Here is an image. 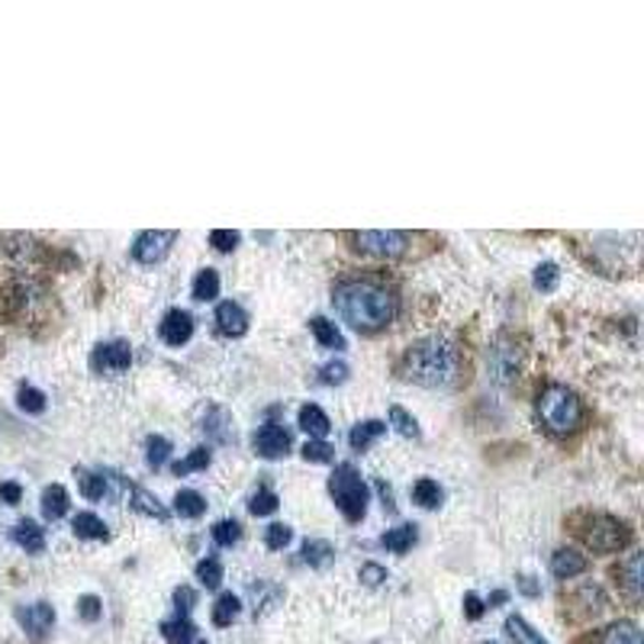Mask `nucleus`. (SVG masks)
<instances>
[{
    "label": "nucleus",
    "instance_id": "23",
    "mask_svg": "<svg viewBox=\"0 0 644 644\" xmlns=\"http://www.w3.org/2000/svg\"><path fill=\"white\" fill-rule=\"evenodd\" d=\"M175 513H178L181 519H201V516L207 513V500H204L197 490H181V493L175 497Z\"/></svg>",
    "mask_w": 644,
    "mask_h": 644
},
{
    "label": "nucleus",
    "instance_id": "14",
    "mask_svg": "<svg viewBox=\"0 0 644 644\" xmlns=\"http://www.w3.org/2000/svg\"><path fill=\"white\" fill-rule=\"evenodd\" d=\"M583 570H587V557L577 554V551H570V548H561V551L551 557V574L561 577V580H570V577H577V574H583Z\"/></svg>",
    "mask_w": 644,
    "mask_h": 644
},
{
    "label": "nucleus",
    "instance_id": "48",
    "mask_svg": "<svg viewBox=\"0 0 644 644\" xmlns=\"http://www.w3.org/2000/svg\"><path fill=\"white\" fill-rule=\"evenodd\" d=\"M484 613H487V606H484V600H480L477 593H467V596H464V616L477 622V619H480Z\"/></svg>",
    "mask_w": 644,
    "mask_h": 644
},
{
    "label": "nucleus",
    "instance_id": "53",
    "mask_svg": "<svg viewBox=\"0 0 644 644\" xmlns=\"http://www.w3.org/2000/svg\"><path fill=\"white\" fill-rule=\"evenodd\" d=\"M197 644H207V642H197Z\"/></svg>",
    "mask_w": 644,
    "mask_h": 644
},
{
    "label": "nucleus",
    "instance_id": "24",
    "mask_svg": "<svg viewBox=\"0 0 644 644\" xmlns=\"http://www.w3.org/2000/svg\"><path fill=\"white\" fill-rule=\"evenodd\" d=\"M204 432L214 438V441H219V445H229L235 435H232V420H229V413L226 410H210L207 413V420H204Z\"/></svg>",
    "mask_w": 644,
    "mask_h": 644
},
{
    "label": "nucleus",
    "instance_id": "52",
    "mask_svg": "<svg viewBox=\"0 0 644 644\" xmlns=\"http://www.w3.org/2000/svg\"><path fill=\"white\" fill-rule=\"evenodd\" d=\"M506 600H510V593H506V590H497V593L490 596V606H497V603H506Z\"/></svg>",
    "mask_w": 644,
    "mask_h": 644
},
{
    "label": "nucleus",
    "instance_id": "32",
    "mask_svg": "<svg viewBox=\"0 0 644 644\" xmlns=\"http://www.w3.org/2000/svg\"><path fill=\"white\" fill-rule=\"evenodd\" d=\"M332 557H335V548H332L329 541H322V538H310V541L304 544V561H307L310 567H325Z\"/></svg>",
    "mask_w": 644,
    "mask_h": 644
},
{
    "label": "nucleus",
    "instance_id": "2",
    "mask_svg": "<svg viewBox=\"0 0 644 644\" xmlns=\"http://www.w3.org/2000/svg\"><path fill=\"white\" fill-rule=\"evenodd\" d=\"M400 371L407 381L423 384V387H448L458 381L461 371V355L454 348V342H448L445 335H429L416 345L407 348Z\"/></svg>",
    "mask_w": 644,
    "mask_h": 644
},
{
    "label": "nucleus",
    "instance_id": "50",
    "mask_svg": "<svg viewBox=\"0 0 644 644\" xmlns=\"http://www.w3.org/2000/svg\"><path fill=\"white\" fill-rule=\"evenodd\" d=\"M519 590L526 596H541V587L536 583V577H519Z\"/></svg>",
    "mask_w": 644,
    "mask_h": 644
},
{
    "label": "nucleus",
    "instance_id": "33",
    "mask_svg": "<svg viewBox=\"0 0 644 644\" xmlns=\"http://www.w3.org/2000/svg\"><path fill=\"white\" fill-rule=\"evenodd\" d=\"M168 454H171V441L168 438H162V435H152L149 441H145V461H149V467H165V461H168Z\"/></svg>",
    "mask_w": 644,
    "mask_h": 644
},
{
    "label": "nucleus",
    "instance_id": "21",
    "mask_svg": "<svg viewBox=\"0 0 644 644\" xmlns=\"http://www.w3.org/2000/svg\"><path fill=\"white\" fill-rule=\"evenodd\" d=\"M619 580H622V587H626V593H629L632 600L642 596V554H639V551L629 554V561L619 567Z\"/></svg>",
    "mask_w": 644,
    "mask_h": 644
},
{
    "label": "nucleus",
    "instance_id": "26",
    "mask_svg": "<svg viewBox=\"0 0 644 644\" xmlns=\"http://www.w3.org/2000/svg\"><path fill=\"white\" fill-rule=\"evenodd\" d=\"M413 500H416L423 510H438L441 500H445V493H441V487H438L432 477H420V480L413 484Z\"/></svg>",
    "mask_w": 644,
    "mask_h": 644
},
{
    "label": "nucleus",
    "instance_id": "7",
    "mask_svg": "<svg viewBox=\"0 0 644 644\" xmlns=\"http://www.w3.org/2000/svg\"><path fill=\"white\" fill-rule=\"evenodd\" d=\"M175 242H178V232H171V229H145L132 242V258L139 265H155L171 252Z\"/></svg>",
    "mask_w": 644,
    "mask_h": 644
},
{
    "label": "nucleus",
    "instance_id": "11",
    "mask_svg": "<svg viewBox=\"0 0 644 644\" xmlns=\"http://www.w3.org/2000/svg\"><path fill=\"white\" fill-rule=\"evenodd\" d=\"M158 332H162V342H165V345L181 348V345H188L191 335H194V317H191L188 310H168Z\"/></svg>",
    "mask_w": 644,
    "mask_h": 644
},
{
    "label": "nucleus",
    "instance_id": "28",
    "mask_svg": "<svg viewBox=\"0 0 644 644\" xmlns=\"http://www.w3.org/2000/svg\"><path fill=\"white\" fill-rule=\"evenodd\" d=\"M239 613H242V600L232 596V593H222L214 606V626H219V629L232 626L239 619Z\"/></svg>",
    "mask_w": 644,
    "mask_h": 644
},
{
    "label": "nucleus",
    "instance_id": "46",
    "mask_svg": "<svg viewBox=\"0 0 644 644\" xmlns=\"http://www.w3.org/2000/svg\"><path fill=\"white\" fill-rule=\"evenodd\" d=\"M197 603V593L191 587H178L175 590V606H178V616H188Z\"/></svg>",
    "mask_w": 644,
    "mask_h": 644
},
{
    "label": "nucleus",
    "instance_id": "34",
    "mask_svg": "<svg viewBox=\"0 0 644 644\" xmlns=\"http://www.w3.org/2000/svg\"><path fill=\"white\" fill-rule=\"evenodd\" d=\"M506 632H510V635H513L519 644H548L541 635H538L536 629H532L526 619H519V616H510V619H506Z\"/></svg>",
    "mask_w": 644,
    "mask_h": 644
},
{
    "label": "nucleus",
    "instance_id": "18",
    "mask_svg": "<svg viewBox=\"0 0 644 644\" xmlns=\"http://www.w3.org/2000/svg\"><path fill=\"white\" fill-rule=\"evenodd\" d=\"M68 513V490L62 487V484H52V487H46V493H42V516L46 519H62Z\"/></svg>",
    "mask_w": 644,
    "mask_h": 644
},
{
    "label": "nucleus",
    "instance_id": "1",
    "mask_svg": "<svg viewBox=\"0 0 644 644\" xmlns=\"http://www.w3.org/2000/svg\"><path fill=\"white\" fill-rule=\"evenodd\" d=\"M332 300L338 317L358 332H377L397 317V297L374 281H342Z\"/></svg>",
    "mask_w": 644,
    "mask_h": 644
},
{
    "label": "nucleus",
    "instance_id": "41",
    "mask_svg": "<svg viewBox=\"0 0 644 644\" xmlns=\"http://www.w3.org/2000/svg\"><path fill=\"white\" fill-rule=\"evenodd\" d=\"M557 281H561V271H557V265H551V261L538 265V268H536V287H538V291L551 294V291L557 287Z\"/></svg>",
    "mask_w": 644,
    "mask_h": 644
},
{
    "label": "nucleus",
    "instance_id": "13",
    "mask_svg": "<svg viewBox=\"0 0 644 644\" xmlns=\"http://www.w3.org/2000/svg\"><path fill=\"white\" fill-rule=\"evenodd\" d=\"M216 329L222 332V335H229V338H239V335H245L248 332V313L239 307V304H219L216 307Z\"/></svg>",
    "mask_w": 644,
    "mask_h": 644
},
{
    "label": "nucleus",
    "instance_id": "47",
    "mask_svg": "<svg viewBox=\"0 0 644 644\" xmlns=\"http://www.w3.org/2000/svg\"><path fill=\"white\" fill-rule=\"evenodd\" d=\"M361 580H364L368 587H381V583L387 580V570H384L381 564H364V567H361Z\"/></svg>",
    "mask_w": 644,
    "mask_h": 644
},
{
    "label": "nucleus",
    "instance_id": "17",
    "mask_svg": "<svg viewBox=\"0 0 644 644\" xmlns=\"http://www.w3.org/2000/svg\"><path fill=\"white\" fill-rule=\"evenodd\" d=\"M384 432H387V423H381V420H364V423H358V426L351 429L348 445H351L355 451H364V448H371Z\"/></svg>",
    "mask_w": 644,
    "mask_h": 644
},
{
    "label": "nucleus",
    "instance_id": "51",
    "mask_svg": "<svg viewBox=\"0 0 644 644\" xmlns=\"http://www.w3.org/2000/svg\"><path fill=\"white\" fill-rule=\"evenodd\" d=\"M377 490H381V497H384V506L394 513V497H390V487H387V484H377Z\"/></svg>",
    "mask_w": 644,
    "mask_h": 644
},
{
    "label": "nucleus",
    "instance_id": "37",
    "mask_svg": "<svg viewBox=\"0 0 644 644\" xmlns=\"http://www.w3.org/2000/svg\"><path fill=\"white\" fill-rule=\"evenodd\" d=\"M390 426L400 432L403 438H420V423L403 407H390Z\"/></svg>",
    "mask_w": 644,
    "mask_h": 644
},
{
    "label": "nucleus",
    "instance_id": "6",
    "mask_svg": "<svg viewBox=\"0 0 644 644\" xmlns=\"http://www.w3.org/2000/svg\"><path fill=\"white\" fill-rule=\"evenodd\" d=\"M351 242L368 252V255H377V258H400L407 252V235L403 232H384V229H364V232H351Z\"/></svg>",
    "mask_w": 644,
    "mask_h": 644
},
{
    "label": "nucleus",
    "instance_id": "19",
    "mask_svg": "<svg viewBox=\"0 0 644 644\" xmlns=\"http://www.w3.org/2000/svg\"><path fill=\"white\" fill-rule=\"evenodd\" d=\"M297 420H300V429L310 432V435H313V438H320V441L325 438V435H329V432H332L329 416L322 413L317 403H307V407H300V416H297Z\"/></svg>",
    "mask_w": 644,
    "mask_h": 644
},
{
    "label": "nucleus",
    "instance_id": "40",
    "mask_svg": "<svg viewBox=\"0 0 644 644\" xmlns=\"http://www.w3.org/2000/svg\"><path fill=\"white\" fill-rule=\"evenodd\" d=\"M304 458L307 461H313V464H329V461H335V448L329 445V441H307L304 445Z\"/></svg>",
    "mask_w": 644,
    "mask_h": 644
},
{
    "label": "nucleus",
    "instance_id": "42",
    "mask_svg": "<svg viewBox=\"0 0 644 644\" xmlns=\"http://www.w3.org/2000/svg\"><path fill=\"white\" fill-rule=\"evenodd\" d=\"M291 538H294V529H291V526H284V523H274V526H268L265 544H268L271 551H281V548H287V544H291Z\"/></svg>",
    "mask_w": 644,
    "mask_h": 644
},
{
    "label": "nucleus",
    "instance_id": "9",
    "mask_svg": "<svg viewBox=\"0 0 644 644\" xmlns=\"http://www.w3.org/2000/svg\"><path fill=\"white\" fill-rule=\"evenodd\" d=\"M252 445H255V451L261 458L278 461V458H284L291 451V432L284 429L281 423H268V426H261V429L255 432Z\"/></svg>",
    "mask_w": 644,
    "mask_h": 644
},
{
    "label": "nucleus",
    "instance_id": "30",
    "mask_svg": "<svg viewBox=\"0 0 644 644\" xmlns=\"http://www.w3.org/2000/svg\"><path fill=\"white\" fill-rule=\"evenodd\" d=\"M219 297V274L214 268H204L197 278H194V300L207 304V300H216Z\"/></svg>",
    "mask_w": 644,
    "mask_h": 644
},
{
    "label": "nucleus",
    "instance_id": "29",
    "mask_svg": "<svg viewBox=\"0 0 644 644\" xmlns=\"http://www.w3.org/2000/svg\"><path fill=\"white\" fill-rule=\"evenodd\" d=\"M600 644H642V632H639L635 622H616L603 632Z\"/></svg>",
    "mask_w": 644,
    "mask_h": 644
},
{
    "label": "nucleus",
    "instance_id": "15",
    "mask_svg": "<svg viewBox=\"0 0 644 644\" xmlns=\"http://www.w3.org/2000/svg\"><path fill=\"white\" fill-rule=\"evenodd\" d=\"M13 541H16L26 554H39V551L46 548V529H39L33 519H23V523H16V529H13Z\"/></svg>",
    "mask_w": 644,
    "mask_h": 644
},
{
    "label": "nucleus",
    "instance_id": "20",
    "mask_svg": "<svg viewBox=\"0 0 644 644\" xmlns=\"http://www.w3.org/2000/svg\"><path fill=\"white\" fill-rule=\"evenodd\" d=\"M129 493H132V510H136V513H142V516H149V519H158V523H168V510H165L149 490L132 487Z\"/></svg>",
    "mask_w": 644,
    "mask_h": 644
},
{
    "label": "nucleus",
    "instance_id": "44",
    "mask_svg": "<svg viewBox=\"0 0 644 644\" xmlns=\"http://www.w3.org/2000/svg\"><path fill=\"white\" fill-rule=\"evenodd\" d=\"M348 381V364L335 361V364H325L320 371V384H345Z\"/></svg>",
    "mask_w": 644,
    "mask_h": 644
},
{
    "label": "nucleus",
    "instance_id": "25",
    "mask_svg": "<svg viewBox=\"0 0 644 644\" xmlns=\"http://www.w3.org/2000/svg\"><path fill=\"white\" fill-rule=\"evenodd\" d=\"M310 329H313V335H317V342H320L322 348H345V335L338 332V325L335 322H329L325 317H313L310 320Z\"/></svg>",
    "mask_w": 644,
    "mask_h": 644
},
{
    "label": "nucleus",
    "instance_id": "3",
    "mask_svg": "<svg viewBox=\"0 0 644 644\" xmlns=\"http://www.w3.org/2000/svg\"><path fill=\"white\" fill-rule=\"evenodd\" d=\"M538 420H541V426L548 432L567 435V432H574L580 426L583 407H580V400H577L574 390H567L561 384H551V387H544L538 394Z\"/></svg>",
    "mask_w": 644,
    "mask_h": 644
},
{
    "label": "nucleus",
    "instance_id": "43",
    "mask_svg": "<svg viewBox=\"0 0 644 644\" xmlns=\"http://www.w3.org/2000/svg\"><path fill=\"white\" fill-rule=\"evenodd\" d=\"M239 239H242V235H239L235 229H214V232H210V245H214L216 252H232V248L239 245Z\"/></svg>",
    "mask_w": 644,
    "mask_h": 644
},
{
    "label": "nucleus",
    "instance_id": "10",
    "mask_svg": "<svg viewBox=\"0 0 644 644\" xmlns=\"http://www.w3.org/2000/svg\"><path fill=\"white\" fill-rule=\"evenodd\" d=\"M16 622L26 629V635L42 639V635H49L52 626H55V609H52L49 603H29V606H20V609H16Z\"/></svg>",
    "mask_w": 644,
    "mask_h": 644
},
{
    "label": "nucleus",
    "instance_id": "38",
    "mask_svg": "<svg viewBox=\"0 0 644 644\" xmlns=\"http://www.w3.org/2000/svg\"><path fill=\"white\" fill-rule=\"evenodd\" d=\"M197 580H201L204 587H210V590H216V587L222 583V564H219V557H204V561L197 564Z\"/></svg>",
    "mask_w": 644,
    "mask_h": 644
},
{
    "label": "nucleus",
    "instance_id": "8",
    "mask_svg": "<svg viewBox=\"0 0 644 644\" xmlns=\"http://www.w3.org/2000/svg\"><path fill=\"white\" fill-rule=\"evenodd\" d=\"M129 364H132V348H129V342H119V338L101 342L91 355V368L98 374H123V371H129Z\"/></svg>",
    "mask_w": 644,
    "mask_h": 644
},
{
    "label": "nucleus",
    "instance_id": "4",
    "mask_svg": "<svg viewBox=\"0 0 644 644\" xmlns=\"http://www.w3.org/2000/svg\"><path fill=\"white\" fill-rule=\"evenodd\" d=\"M577 536L580 541L587 544V548H593V551H600V554H613V551H619V548H626L629 544V526L622 523V519H616V516H606V513H583L580 519H577Z\"/></svg>",
    "mask_w": 644,
    "mask_h": 644
},
{
    "label": "nucleus",
    "instance_id": "45",
    "mask_svg": "<svg viewBox=\"0 0 644 644\" xmlns=\"http://www.w3.org/2000/svg\"><path fill=\"white\" fill-rule=\"evenodd\" d=\"M78 613H81L85 622H98L104 609H101V600H98V596H81V600H78Z\"/></svg>",
    "mask_w": 644,
    "mask_h": 644
},
{
    "label": "nucleus",
    "instance_id": "49",
    "mask_svg": "<svg viewBox=\"0 0 644 644\" xmlns=\"http://www.w3.org/2000/svg\"><path fill=\"white\" fill-rule=\"evenodd\" d=\"M23 500V487L20 484H0V503L16 506Z\"/></svg>",
    "mask_w": 644,
    "mask_h": 644
},
{
    "label": "nucleus",
    "instance_id": "31",
    "mask_svg": "<svg viewBox=\"0 0 644 644\" xmlns=\"http://www.w3.org/2000/svg\"><path fill=\"white\" fill-rule=\"evenodd\" d=\"M16 407L23 413H29V416H39V413H46V394L36 390V387H29V384H23L20 394H16Z\"/></svg>",
    "mask_w": 644,
    "mask_h": 644
},
{
    "label": "nucleus",
    "instance_id": "12",
    "mask_svg": "<svg viewBox=\"0 0 644 644\" xmlns=\"http://www.w3.org/2000/svg\"><path fill=\"white\" fill-rule=\"evenodd\" d=\"M75 477H78V487H81L85 500H104V497H110V487L116 484V474L113 471H85V467H75Z\"/></svg>",
    "mask_w": 644,
    "mask_h": 644
},
{
    "label": "nucleus",
    "instance_id": "54",
    "mask_svg": "<svg viewBox=\"0 0 644 644\" xmlns=\"http://www.w3.org/2000/svg\"><path fill=\"white\" fill-rule=\"evenodd\" d=\"M490 644H497V642H490Z\"/></svg>",
    "mask_w": 644,
    "mask_h": 644
},
{
    "label": "nucleus",
    "instance_id": "35",
    "mask_svg": "<svg viewBox=\"0 0 644 644\" xmlns=\"http://www.w3.org/2000/svg\"><path fill=\"white\" fill-rule=\"evenodd\" d=\"M210 467V451L207 448H194L184 461L175 464V474L184 477V474H194V471H207Z\"/></svg>",
    "mask_w": 644,
    "mask_h": 644
},
{
    "label": "nucleus",
    "instance_id": "36",
    "mask_svg": "<svg viewBox=\"0 0 644 644\" xmlns=\"http://www.w3.org/2000/svg\"><path fill=\"white\" fill-rule=\"evenodd\" d=\"M278 506H281V500H278L274 490H258L248 503V513L252 516H271V513H278Z\"/></svg>",
    "mask_w": 644,
    "mask_h": 644
},
{
    "label": "nucleus",
    "instance_id": "5",
    "mask_svg": "<svg viewBox=\"0 0 644 644\" xmlns=\"http://www.w3.org/2000/svg\"><path fill=\"white\" fill-rule=\"evenodd\" d=\"M329 490H332V500L335 506L342 510V516L348 523H361L364 513H368V484L361 480V474L351 467V464H338L332 480H329Z\"/></svg>",
    "mask_w": 644,
    "mask_h": 644
},
{
    "label": "nucleus",
    "instance_id": "22",
    "mask_svg": "<svg viewBox=\"0 0 644 644\" xmlns=\"http://www.w3.org/2000/svg\"><path fill=\"white\" fill-rule=\"evenodd\" d=\"M416 526H397V529H387L384 536H381V544L387 548V551H394V554H407L413 544H416Z\"/></svg>",
    "mask_w": 644,
    "mask_h": 644
},
{
    "label": "nucleus",
    "instance_id": "16",
    "mask_svg": "<svg viewBox=\"0 0 644 644\" xmlns=\"http://www.w3.org/2000/svg\"><path fill=\"white\" fill-rule=\"evenodd\" d=\"M72 529H75V536L88 538V541H107L110 538L107 523L101 516H94V513H78Z\"/></svg>",
    "mask_w": 644,
    "mask_h": 644
},
{
    "label": "nucleus",
    "instance_id": "27",
    "mask_svg": "<svg viewBox=\"0 0 644 644\" xmlns=\"http://www.w3.org/2000/svg\"><path fill=\"white\" fill-rule=\"evenodd\" d=\"M194 632L197 629H194V622L188 616H178V619L162 626V635H165L168 644H194Z\"/></svg>",
    "mask_w": 644,
    "mask_h": 644
},
{
    "label": "nucleus",
    "instance_id": "39",
    "mask_svg": "<svg viewBox=\"0 0 644 644\" xmlns=\"http://www.w3.org/2000/svg\"><path fill=\"white\" fill-rule=\"evenodd\" d=\"M239 538H242V526L235 519H222L214 526V541L219 548H232Z\"/></svg>",
    "mask_w": 644,
    "mask_h": 644
}]
</instances>
